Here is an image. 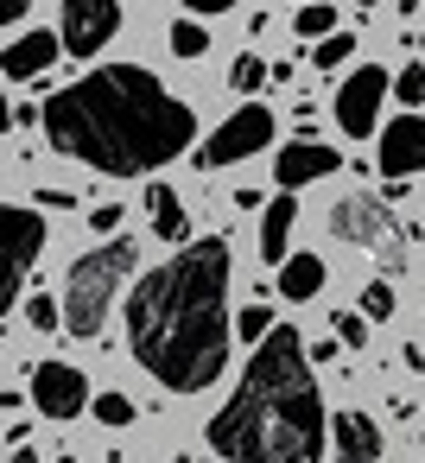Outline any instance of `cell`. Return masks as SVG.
Segmentation results:
<instances>
[{"mask_svg": "<svg viewBox=\"0 0 425 463\" xmlns=\"http://www.w3.org/2000/svg\"><path fill=\"white\" fill-rule=\"evenodd\" d=\"M45 140L64 159H83L109 178H140L178 159L197 134V115L140 64H102L45 102Z\"/></svg>", "mask_w": 425, "mask_h": 463, "instance_id": "cell-1", "label": "cell"}, {"mask_svg": "<svg viewBox=\"0 0 425 463\" xmlns=\"http://www.w3.org/2000/svg\"><path fill=\"white\" fill-rule=\"evenodd\" d=\"M128 349L134 362L172 387L203 393L229 362V241H184L178 260L153 267L128 298Z\"/></svg>", "mask_w": 425, "mask_h": 463, "instance_id": "cell-2", "label": "cell"}, {"mask_svg": "<svg viewBox=\"0 0 425 463\" xmlns=\"http://www.w3.org/2000/svg\"><path fill=\"white\" fill-rule=\"evenodd\" d=\"M330 412L311 381V349L292 324L254 343L241 387L210 419V450L229 463H324Z\"/></svg>", "mask_w": 425, "mask_h": 463, "instance_id": "cell-3", "label": "cell"}, {"mask_svg": "<svg viewBox=\"0 0 425 463\" xmlns=\"http://www.w3.org/2000/svg\"><path fill=\"white\" fill-rule=\"evenodd\" d=\"M134 260H140V248L128 235H115L71 267V286H64V330L71 336H102V317H109L121 279L134 273Z\"/></svg>", "mask_w": 425, "mask_h": 463, "instance_id": "cell-4", "label": "cell"}, {"mask_svg": "<svg viewBox=\"0 0 425 463\" xmlns=\"http://www.w3.org/2000/svg\"><path fill=\"white\" fill-rule=\"evenodd\" d=\"M330 235L336 241H355V248H374L387 267H406V235L393 229V210L368 191H349L330 203Z\"/></svg>", "mask_w": 425, "mask_h": 463, "instance_id": "cell-5", "label": "cell"}, {"mask_svg": "<svg viewBox=\"0 0 425 463\" xmlns=\"http://www.w3.org/2000/svg\"><path fill=\"white\" fill-rule=\"evenodd\" d=\"M267 140H273V109L248 102V109H235V115L203 140V153H197L191 165H197V172H222V165H235V159H254Z\"/></svg>", "mask_w": 425, "mask_h": 463, "instance_id": "cell-6", "label": "cell"}, {"mask_svg": "<svg viewBox=\"0 0 425 463\" xmlns=\"http://www.w3.org/2000/svg\"><path fill=\"white\" fill-rule=\"evenodd\" d=\"M387 90H393V77H387L381 64H362V71L336 90V128H343L349 140H368V134H374V121H381Z\"/></svg>", "mask_w": 425, "mask_h": 463, "instance_id": "cell-7", "label": "cell"}, {"mask_svg": "<svg viewBox=\"0 0 425 463\" xmlns=\"http://www.w3.org/2000/svg\"><path fill=\"white\" fill-rule=\"evenodd\" d=\"M121 33V0H64V52L71 58H96L109 39Z\"/></svg>", "mask_w": 425, "mask_h": 463, "instance_id": "cell-8", "label": "cell"}, {"mask_svg": "<svg viewBox=\"0 0 425 463\" xmlns=\"http://www.w3.org/2000/svg\"><path fill=\"white\" fill-rule=\"evenodd\" d=\"M33 400H39L45 419H77V412L90 406V381H83V368H71V362H39V368H33Z\"/></svg>", "mask_w": 425, "mask_h": 463, "instance_id": "cell-9", "label": "cell"}, {"mask_svg": "<svg viewBox=\"0 0 425 463\" xmlns=\"http://www.w3.org/2000/svg\"><path fill=\"white\" fill-rule=\"evenodd\" d=\"M7 235H14V254H7V292H0V305H20L26 292V273L45 248V216L39 210H7Z\"/></svg>", "mask_w": 425, "mask_h": 463, "instance_id": "cell-10", "label": "cell"}, {"mask_svg": "<svg viewBox=\"0 0 425 463\" xmlns=\"http://www.w3.org/2000/svg\"><path fill=\"white\" fill-rule=\"evenodd\" d=\"M381 172L387 178L425 172V115H400V121L381 128Z\"/></svg>", "mask_w": 425, "mask_h": 463, "instance_id": "cell-11", "label": "cell"}, {"mask_svg": "<svg viewBox=\"0 0 425 463\" xmlns=\"http://www.w3.org/2000/svg\"><path fill=\"white\" fill-rule=\"evenodd\" d=\"M343 159L330 153V146H317V140H298V146H286L279 159H273V178H279V191H298V184H311V178H330Z\"/></svg>", "mask_w": 425, "mask_h": 463, "instance_id": "cell-12", "label": "cell"}, {"mask_svg": "<svg viewBox=\"0 0 425 463\" xmlns=\"http://www.w3.org/2000/svg\"><path fill=\"white\" fill-rule=\"evenodd\" d=\"M330 444H336V463H381V431L368 412H336Z\"/></svg>", "mask_w": 425, "mask_h": 463, "instance_id": "cell-13", "label": "cell"}, {"mask_svg": "<svg viewBox=\"0 0 425 463\" xmlns=\"http://www.w3.org/2000/svg\"><path fill=\"white\" fill-rule=\"evenodd\" d=\"M58 52H64V39H52V33H26V39H14L7 52H0V71H7L14 83H26V77L52 71V64H58Z\"/></svg>", "mask_w": 425, "mask_h": 463, "instance_id": "cell-14", "label": "cell"}, {"mask_svg": "<svg viewBox=\"0 0 425 463\" xmlns=\"http://www.w3.org/2000/svg\"><path fill=\"white\" fill-rule=\"evenodd\" d=\"M292 222H298V203H292V191H279V197L260 210V254H267V260H279V267L292 260V254H286V241H292Z\"/></svg>", "mask_w": 425, "mask_h": 463, "instance_id": "cell-15", "label": "cell"}, {"mask_svg": "<svg viewBox=\"0 0 425 463\" xmlns=\"http://www.w3.org/2000/svg\"><path fill=\"white\" fill-rule=\"evenodd\" d=\"M324 292V260L317 254H292L286 267H279V298L286 305H305V298H317Z\"/></svg>", "mask_w": 425, "mask_h": 463, "instance_id": "cell-16", "label": "cell"}, {"mask_svg": "<svg viewBox=\"0 0 425 463\" xmlns=\"http://www.w3.org/2000/svg\"><path fill=\"white\" fill-rule=\"evenodd\" d=\"M146 210H153V235L159 241H191V222H184V203L172 184H153L146 191Z\"/></svg>", "mask_w": 425, "mask_h": 463, "instance_id": "cell-17", "label": "cell"}, {"mask_svg": "<svg viewBox=\"0 0 425 463\" xmlns=\"http://www.w3.org/2000/svg\"><path fill=\"white\" fill-rule=\"evenodd\" d=\"M330 26H336V14L317 7V0H305V7L292 14V33H298V39H330Z\"/></svg>", "mask_w": 425, "mask_h": 463, "instance_id": "cell-18", "label": "cell"}, {"mask_svg": "<svg viewBox=\"0 0 425 463\" xmlns=\"http://www.w3.org/2000/svg\"><path fill=\"white\" fill-rule=\"evenodd\" d=\"M172 52H178V58H203V52H210L203 20H178V26H172Z\"/></svg>", "mask_w": 425, "mask_h": 463, "instance_id": "cell-19", "label": "cell"}, {"mask_svg": "<svg viewBox=\"0 0 425 463\" xmlns=\"http://www.w3.org/2000/svg\"><path fill=\"white\" fill-rule=\"evenodd\" d=\"M267 77H273V71H267L260 58H235V71H229V90H235V96H254Z\"/></svg>", "mask_w": 425, "mask_h": 463, "instance_id": "cell-20", "label": "cell"}, {"mask_svg": "<svg viewBox=\"0 0 425 463\" xmlns=\"http://www.w3.org/2000/svg\"><path fill=\"white\" fill-rule=\"evenodd\" d=\"M349 52H355V39H349V33H330V39H317L311 64H317V71H336V64H343Z\"/></svg>", "mask_w": 425, "mask_h": 463, "instance_id": "cell-21", "label": "cell"}, {"mask_svg": "<svg viewBox=\"0 0 425 463\" xmlns=\"http://www.w3.org/2000/svg\"><path fill=\"white\" fill-rule=\"evenodd\" d=\"M26 324H33V330H58V324H64V305H52V292H33V298H26Z\"/></svg>", "mask_w": 425, "mask_h": 463, "instance_id": "cell-22", "label": "cell"}, {"mask_svg": "<svg viewBox=\"0 0 425 463\" xmlns=\"http://www.w3.org/2000/svg\"><path fill=\"white\" fill-rule=\"evenodd\" d=\"M235 330H241L248 343H267V336H273L279 324H273V311H267V305H248V311L235 317Z\"/></svg>", "mask_w": 425, "mask_h": 463, "instance_id": "cell-23", "label": "cell"}, {"mask_svg": "<svg viewBox=\"0 0 425 463\" xmlns=\"http://www.w3.org/2000/svg\"><path fill=\"white\" fill-rule=\"evenodd\" d=\"M368 324H374L368 311H336V343H349V349H362V343H368Z\"/></svg>", "mask_w": 425, "mask_h": 463, "instance_id": "cell-24", "label": "cell"}, {"mask_svg": "<svg viewBox=\"0 0 425 463\" xmlns=\"http://www.w3.org/2000/svg\"><path fill=\"white\" fill-rule=\"evenodd\" d=\"M96 419L121 431V425H134V400H128V393H102V400H96Z\"/></svg>", "mask_w": 425, "mask_h": 463, "instance_id": "cell-25", "label": "cell"}, {"mask_svg": "<svg viewBox=\"0 0 425 463\" xmlns=\"http://www.w3.org/2000/svg\"><path fill=\"white\" fill-rule=\"evenodd\" d=\"M393 96H400L406 109H425V71H419V64H406V71L393 77Z\"/></svg>", "mask_w": 425, "mask_h": 463, "instance_id": "cell-26", "label": "cell"}, {"mask_svg": "<svg viewBox=\"0 0 425 463\" xmlns=\"http://www.w3.org/2000/svg\"><path fill=\"white\" fill-rule=\"evenodd\" d=\"M362 311H368V317H393V286H387V279H374V286L362 292Z\"/></svg>", "mask_w": 425, "mask_h": 463, "instance_id": "cell-27", "label": "cell"}, {"mask_svg": "<svg viewBox=\"0 0 425 463\" xmlns=\"http://www.w3.org/2000/svg\"><path fill=\"white\" fill-rule=\"evenodd\" d=\"M184 7H191V20H216V14L235 7V0H184Z\"/></svg>", "mask_w": 425, "mask_h": 463, "instance_id": "cell-28", "label": "cell"}, {"mask_svg": "<svg viewBox=\"0 0 425 463\" xmlns=\"http://www.w3.org/2000/svg\"><path fill=\"white\" fill-rule=\"evenodd\" d=\"M115 222H121V203H102V210H90V229H96V235H109Z\"/></svg>", "mask_w": 425, "mask_h": 463, "instance_id": "cell-29", "label": "cell"}, {"mask_svg": "<svg viewBox=\"0 0 425 463\" xmlns=\"http://www.w3.org/2000/svg\"><path fill=\"white\" fill-rule=\"evenodd\" d=\"M26 7H33V0H0V26H20Z\"/></svg>", "mask_w": 425, "mask_h": 463, "instance_id": "cell-30", "label": "cell"}, {"mask_svg": "<svg viewBox=\"0 0 425 463\" xmlns=\"http://www.w3.org/2000/svg\"><path fill=\"white\" fill-rule=\"evenodd\" d=\"M14 463H39V457H33V450H26V444H14Z\"/></svg>", "mask_w": 425, "mask_h": 463, "instance_id": "cell-31", "label": "cell"}, {"mask_svg": "<svg viewBox=\"0 0 425 463\" xmlns=\"http://www.w3.org/2000/svg\"><path fill=\"white\" fill-rule=\"evenodd\" d=\"M355 7H374V0H355Z\"/></svg>", "mask_w": 425, "mask_h": 463, "instance_id": "cell-32", "label": "cell"}]
</instances>
